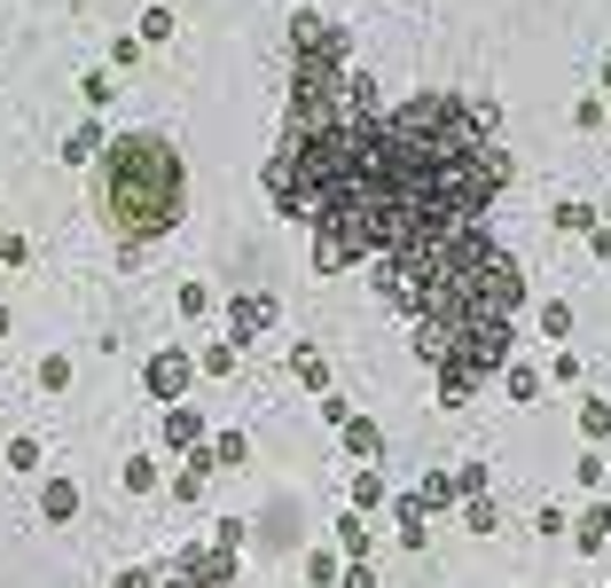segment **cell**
I'll use <instances>...</instances> for the list:
<instances>
[{
  "instance_id": "6da1fadb",
  "label": "cell",
  "mask_w": 611,
  "mask_h": 588,
  "mask_svg": "<svg viewBox=\"0 0 611 588\" xmlns=\"http://www.w3.org/2000/svg\"><path fill=\"white\" fill-rule=\"evenodd\" d=\"M181 197H189V181H181V157H172L165 134H118L110 141V157H103V204H110V228L126 243L165 235L172 220H181Z\"/></svg>"
},
{
  "instance_id": "7a4b0ae2",
  "label": "cell",
  "mask_w": 611,
  "mask_h": 588,
  "mask_svg": "<svg viewBox=\"0 0 611 588\" xmlns=\"http://www.w3.org/2000/svg\"><path fill=\"white\" fill-rule=\"evenodd\" d=\"M267 322H275V298H235V338H228V346H251Z\"/></svg>"
},
{
  "instance_id": "3957f363",
  "label": "cell",
  "mask_w": 611,
  "mask_h": 588,
  "mask_svg": "<svg viewBox=\"0 0 611 588\" xmlns=\"http://www.w3.org/2000/svg\"><path fill=\"white\" fill-rule=\"evenodd\" d=\"M181 385H189V361H181V354H157V361H149V392H165V400H172Z\"/></svg>"
},
{
  "instance_id": "277c9868",
  "label": "cell",
  "mask_w": 611,
  "mask_h": 588,
  "mask_svg": "<svg viewBox=\"0 0 611 588\" xmlns=\"http://www.w3.org/2000/svg\"><path fill=\"white\" fill-rule=\"evenodd\" d=\"M40 511H48V518L63 526V518L78 511V486H71V479H48V494H40Z\"/></svg>"
},
{
  "instance_id": "5b68a950",
  "label": "cell",
  "mask_w": 611,
  "mask_h": 588,
  "mask_svg": "<svg viewBox=\"0 0 611 588\" xmlns=\"http://www.w3.org/2000/svg\"><path fill=\"white\" fill-rule=\"evenodd\" d=\"M165 440H172V448H197V440H204V424H197L189 408H172V416H165Z\"/></svg>"
},
{
  "instance_id": "8992f818",
  "label": "cell",
  "mask_w": 611,
  "mask_h": 588,
  "mask_svg": "<svg viewBox=\"0 0 611 588\" xmlns=\"http://www.w3.org/2000/svg\"><path fill=\"white\" fill-rule=\"evenodd\" d=\"M603 534H611V511H603V502H596V511L580 518V534H572V542H580V549H603Z\"/></svg>"
},
{
  "instance_id": "52a82bcc",
  "label": "cell",
  "mask_w": 611,
  "mask_h": 588,
  "mask_svg": "<svg viewBox=\"0 0 611 588\" xmlns=\"http://www.w3.org/2000/svg\"><path fill=\"white\" fill-rule=\"evenodd\" d=\"M345 448H354V455H377V424H361V416H345Z\"/></svg>"
},
{
  "instance_id": "ba28073f",
  "label": "cell",
  "mask_w": 611,
  "mask_h": 588,
  "mask_svg": "<svg viewBox=\"0 0 611 588\" xmlns=\"http://www.w3.org/2000/svg\"><path fill=\"white\" fill-rule=\"evenodd\" d=\"M95 149H103V134H95V126H78V134L63 141V157H71V165H78V157H95Z\"/></svg>"
},
{
  "instance_id": "9c48e42d",
  "label": "cell",
  "mask_w": 611,
  "mask_h": 588,
  "mask_svg": "<svg viewBox=\"0 0 611 588\" xmlns=\"http://www.w3.org/2000/svg\"><path fill=\"white\" fill-rule=\"evenodd\" d=\"M580 432H588V440H603V432H611V408H603V400H588V408H580Z\"/></svg>"
},
{
  "instance_id": "30bf717a",
  "label": "cell",
  "mask_w": 611,
  "mask_h": 588,
  "mask_svg": "<svg viewBox=\"0 0 611 588\" xmlns=\"http://www.w3.org/2000/svg\"><path fill=\"white\" fill-rule=\"evenodd\" d=\"M141 40H149V48H165V40H172V17H165V9H149V17H141Z\"/></svg>"
},
{
  "instance_id": "8fae6325",
  "label": "cell",
  "mask_w": 611,
  "mask_h": 588,
  "mask_svg": "<svg viewBox=\"0 0 611 588\" xmlns=\"http://www.w3.org/2000/svg\"><path fill=\"white\" fill-rule=\"evenodd\" d=\"M557 228H572V235H588V228H596V212H588V204H557Z\"/></svg>"
},
{
  "instance_id": "7c38bea8",
  "label": "cell",
  "mask_w": 611,
  "mask_h": 588,
  "mask_svg": "<svg viewBox=\"0 0 611 588\" xmlns=\"http://www.w3.org/2000/svg\"><path fill=\"white\" fill-rule=\"evenodd\" d=\"M40 385H48V392H63V385H71V361H63V354H48V361H40Z\"/></svg>"
},
{
  "instance_id": "4fadbf2b",
  "label": "cell",
  "mask_w": 611,
  "mask_h": 588,
  "mask_svg": "<svg viewBox=\"0 0 611 588\" xmlns=\"http://www.w3.org/2000/svg\"><path fill=\"white\" fill-rule=\"evenodd\" d=\"M126 486H134V494H149V486H157V463H149V455H134V463H126Z\"/></svg>"
},
{
  "instance_id": "5bb4252c",
  "label": "cell",
  "mask_w": 611,
  "mask_h": 588,
  "mask_svg": "<svg viewBox=\"0 0 611 588\" xmlns=\"http://www.w3.org/2000/svg\"><path fill=\"white\" fill-rule=\"evenodd\" d=\"M0 260L17 267V260H24V235H9V228H0Z\"/></svg>"
},
{
  "instance_id": "9a60e30c",
  "label": "cell",
  "mask_w": 611,
  "mask_h": 588,
  "mask_svg": "<svg viewBox=\"0 0 611 588\" xmlns=\"http://www.w3.org/2000/svg\"><path fill=\"white\" fill-rule=\"evenodd\" d=\"M118 588H149V573H118Z\"/></svg>"
},
{
  "instance_id": "2e32d148",
  "label": "cell",
  "mask_w": 611,
  "mask_h": 588,
  "mask_svg": "<svg viewBox=\"0 0 611 588\" xmlns=\"http://www.w3.org/2000/svg\"><path fill=\"white\" fill-rule=\"evenodd\" d=\"M0 338H9V314H0Z\"/></svg>"
}]
</instances>
